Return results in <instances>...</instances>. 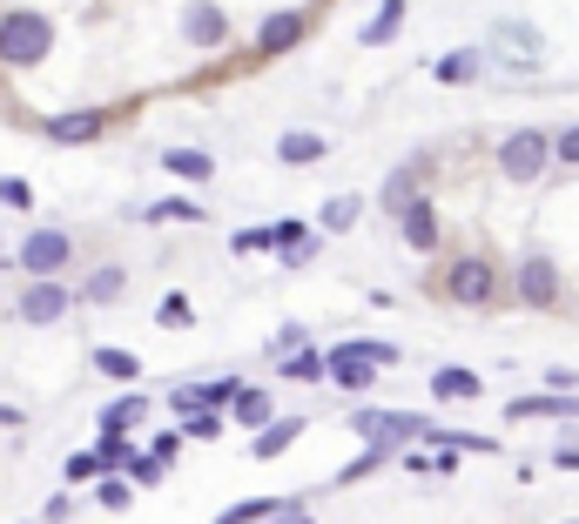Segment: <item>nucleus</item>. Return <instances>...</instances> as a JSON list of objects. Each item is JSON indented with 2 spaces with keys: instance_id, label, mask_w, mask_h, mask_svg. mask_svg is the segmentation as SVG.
Segmentation results:
<instances>
[{
  "instance_id": "nucleus-38",
  "label": "nucleus",
  "mask_w": 579,
  "mask_h": 524,
  "mask_svg": "<svg viewBox=\"0 0 579 524\" xmlns=\"http://www.w3.org/2000/svg\"><path fill=\"white\" fill-rule=\"evenodd\" d=\"M552 155H559V161H579V122H572V128H559V135H552Z\"/></svg>"
},
{
  "instance_id": "nucleus-2",
  "label": "nucleus",
  "mask_w": 579,
  "mask_h": 524,
  "mask_svg": "<svg viewBox=\"0 0 579 524\" xmlns=\"http://www.w3.org/2000/svg\"><path fill=\"white\" fill-rule=\"evenodd\" d=\"M438 296H452L458 310H492V303H499V270H492L485 255H458L452 270L438 276Z\"/></svg>"
},
{
  "instance_id": "nucleus-31",
  "label": "nucleus",
  "mask_w": 579,
  "mask_h": 524,
  "mask_svg": "<svg viewBox=\"0 0 579 524\" xmlns=\"http://www.w3.org/2000/svg\"><path fill=\"white\" fill-rule=\"evenodd\" d=\"M283 370H290L297 384H317V377H330V357H317V349H297V357H290Z\"/></svg>"
},
{
  "instance_id": "nucleus-42",
  "label": "nucleus",
  "mask_w": 579,
  "mask_h": 524,
  "mask_svg": "<svg viewBox=\"0 0 579 524\" xmlns=\"http://www.w3.org/2000/svg\"><path fill=\"white\" fill-rule=\"evenodd\" d=\"M0 423H21V410H14V404H0Z\"/></svg>"
},
{
  "instance_id": "nucleus-23",
  "label": "nucleus",
  "mask_w": 579,
  "mask_h": 524,
  "mask_svg": "<svg viewBox=\"0 0 579 524\" xmlns=\"http://www.w3.org/2000/svg\"><path fill=\"white\" fill-rule=\"evenodd\" d=\"M277 155H283V161H297V168H303V161H323V135L290 128V135H277Z\"/></svg>"
},
{
  "instance_id": "nucleus-17",
  "label": "nucleus",
  "mask_w": 579,
  "mask_h": 524,
  "mask_svg": "<svg viewBox=\"0 0 579 524\" xmlns=\"http://www.w3.org/2000/svg\"><path fill=\"white\" fill-rule=\"evenodd\" d=\"M404 14H411V8H404V0H384V8H378V14L364 21V34H358V41H364V48H384V41H397V28H404Z\"/></svg>"
},
{
  "instance_id": "nucleus-33",
  "label": "nucleus",
  "mask_w": 579,
  "mask_h": 524,
  "mask_svg": "<svg viewBox=\"0 0 579 524\" xmlns=\"http://www.w3.org/2000/svg\"><path fill=\"white\" fill-rule=\"evenodd\" d=\"M303 343H310V336H303V329L290 323V329H277V336H270V357H277V364H290V357H297Z\"/></svg>"
},
{
  "instance_id": "nucleus-5",
  "label": "nucleus",
  "mask_w": 579,
  "mask_h": 524,
  "mask_svg": "<svg viewBox=\"0 0 579 524\" xmlns=\"http://www.w3.org/2000/svg\"><path fill=\"white\" fill-rule=\"evenodd\" d=\"M68 255H74V235H68V229H34V235H21V270H28L34 283H54V276L68 270Z\"/></svg>"
},
{
  "instance_id": "nucleus-41",
  "label": "nucleus",
  "mask_w": 579,
  "mask_h": 524,
  "mask_svg": "<svg viewBox=\"0 0 579 524\" xmlns=\"http://www.w3.org/2000/svg\"><path fill=\"white\" fill-rule=\"evenodd\" d=\"M68 511H74L68 497H48V511H41V524H68Z\"/></svg>"
},
{
  "instance_id": "nucleus-19",
  "label": "nucleus",
  "mask_w": 579,
  "mask_h": 524,
  "mask_svg": "<svg viewBox=\"0 0 579 524\" xmlns=\"http://www.w3.org/2000/svg\"><path fill=\"white\" fill-rule=\"evenodd\" d=\"M162 168L183 175V182H209V175H216V161L203 148H169V155H162Z\"/></svg>"
},
{
  "instance_id": "nucleus-30",
  "label": "nucleus",
  "mask_w": 579,
  "mask_h": 524,
  "mask_svg": "<svg viewBox=\"0 0 579 524\" xmlns=\"http://www.w3.org/2000/svg\"><path fill=\"white\" fill-rule=\"evenodd\" d=\"M432 444H445V451H485V458L499 451V444H492V437H478V430H438Z\"/></svg>"
},
{
  "instance_id": "nucleus-20",
  "label": "nucleus",
  "mask_w": 579,
  "mask_h": 524,
  "mask_svg": "<svg viewBox=\"0 0 579 524\" xmlns=\"http://www.w3.org/2000/svg\"><path fill=\"white\" fill-rule=\"evenodd\" d=\"M338 349H344V357H358V364H371V370L397 364V343H378V336H344Z\"/></svg>"
},
{
  "instance_id": "nucleus-35",
  "label": "nucleus",
  "mask_w": 579,
  "mask_h": 524,
  "mask_svg": "<svg viewBox=\"0 0 579 524\" xmlns=\"http://www.w3.org/2000/svg\"><path fill=\"white\" fill-rule=\"evenodd\" d=\"M95 497H102L108 511H128V504H135V491H128V478H102V491H95Z\"/></svg>"
},
{
  "instance_id": "nucleus-39",
  "label": "nucleus",
  "mask_w": 579,
  "mask_h": 524,
  "mask_svg": "<svg viewBox=\"0 0 579 524\" xmlns=\"http://www.w3.org/2000/svg\"><path fill=\"white\" fill-rule=\"evenodd\" d=\"M176 451H183V430H162V437H155V451H148V458H162V464H169Z\"/></svg>"
},
{
  "instance_id": "nucleus-28",
  "label": "nucleus",
  "mask_w": 579,
  "mask_h": 524,
  "mask_svg": "<svg viewBox=\"0 0 579 524\" xmlns=\"http://www.w3.org/2000/svg\"><path fill=\"white\" fill-rule=\"evenodd\" d=\"M142 216H148V222H203V209H196L189 196H162V202H148Z\"/></svg>"
},
{
  "instance_id": "nucleus-4",
  "label": "nucleus",
  "mask_w": 579,
  "mask_h": 524,
  "mask_svg": "<svg viewBox=\"0 0 579 524\" xmlns=\"http://www.w3.org/2000/svg\"><path fill=\"white\" fill-rule=\"evenodd\" d=\"M546 161H552V135H539V128H519V135L499 142V175L506 182H539Z\"/></svg>"
},
{
  "instance_id": "nucleus-11",
  "label": "nucleus",
  "mask_w": 579,
  "mask_h": 524,
  "mask_svg": "<svg viewBox=\"0 0 579 524\" xmlns=\"http://www.w3.org/2000/svg\"><path fill=\"white\" fill-rule=\"evenodd\" d=\"M102 128H108V115H102V108H74V115L41 122V135H48V142H95Z\"/></svg>"
},
{
  "instance_id": "nucleus-34",
  "label": "nucleus",
  "mask_w": 579,
  "mask_h": 524,
  "mask_svg": "<svg viewBox=\"0 0 579 524\" xmlns=\"http://www.w3.org/2000/svg\"><path fill=\"white\" fill-rule=\"evenodd\" d=\"M223 423H229L223 410H196V417H183V437H216Z\"/></svg>"
},
{
  "instance_id": "nucleus-43",
  "label": "nucleus",
  "mask_w": 579,
  "mask_h": 524,
  "mask_svg": "<svg viewBox=\"0 0 579 524\" xmlns=\"http://www.w3.org/2000/svg\"><path fill=\"white\" fill-rule=\"evenodd\" d=\"M277 524H310V511H290V517H277Z\"/></svg>"
},
{
  "instance_id": "nucleus-8",
  "label": "nucleus",
  "mask_w": 579,
  "mask_h": 524,
  "mask_svg": "<svg viewBox=\"0 0 579 524\" xmlns=\"http://www.w3.org/2000/svg\"><path fill=\"white\" fill-rule=\"evenodd\" d=\"M492 41L513 48V67H519V74H533V67H539V54H546V34H539L533 21H499V28H492Z\"/></svg>"
},
{
  "instance_id": "nucleus-16",
  "label": "nucleus",
  "mask_w": 579,
  "mask_h": 524,
  "mask_svg": "<svg viewBox=\"0 0 579 524\" xmlns=\"http://www.w3.org/2000/svg\"><path fill=\"white\" fill-rule=\"evenodd\" d=\"M378 202H384L391 216H404L411 202H425V196H418V168H397V175H384V189H378Z\"/></svg>"
},
{
  "instance_id": "nucleus-22",
  "label": "nucleus",
  "mask_w": 579,
  "mask_h": 524,
  "mask_svg": "<svg viewBox=\"0 0 579 524\" xmlns=\"http://www.w3.org/2000/svg\"><path fill=\"white\" fill-rule=\"evenodd\" d=\"M358 216H364V202H358V196H330V202H323V216H317V229L344 235V229H358Z\"/></svg>"
},
{
  "instance_id": "nucleus-40",
  "label": "nucleus",
  "mask_w": 579,
  "mask_h": 524,
  "mask_svg": "<svg viewBox=\"0 0 579 524\" xmlns=\"http://www.w3.org/2000/svg\"><path fill=\"white\" fill-rule=\"evenodd\" d=\"M128 478H135V484H155V478H162V458H135V471H128Z\"/></svg>"
},
{
  "instance_id": "nucleus-10",
  "label": "nucleus",
  "mask_w": 579,
  "mask_h": 524,
  "mask_svg": "<svg viewBox=\"0 0 579 524\" xmlns=\"http://www.w3.org/2000/svg\"><path fill=\"white\" fill-rule=\"evenodd\" d=\"M303 28H310V21H303L297 8H283V14H270V21L257 28V54L270 61V54H283V48H297V41H303Z\"/></svg>"
},
{
  "instance_id": "nucleus-18",
  "label": "nucleus",
  "mask_w": 579,
  "mask_h": 524,
  "mask_svg": "<svg viewBox=\"0 0 579 524\" xmlns=\"http://www.w3.org/2000/svg\"><path fill=\"white\" fill-rule=\"evenodd\" d=\"M95 458H102V471H108V478H115V471H122V464H128V471H135V458H142V451H135V444H128V430H102V437H95Z\"/></svg>"
},
{
  "instance_id": "nucleus-32",
  "label": "nucleus",
  "mask_w": 579,
  "mask_h": 524,
  "mask_svg": "<svg viewBox=\"0 0 579 524\" xmlns=\"http://www.w3.org/2000/svg\"><path fill=\"white\" fill-rule=\"evenodd\" d=\"M61 478H68V484H89V478H102V458H95V451H74V458L61 464Z\"/></svg>"
},
{
  "instance_id": "nucleus-9",
  "label": "nucleus",
  "mask_w": 579,
  "mask_h": 524,
  "mask_svg": "<svg viewBox=\"0 0 579 524\" xmlns=\"http://www.w3.org/2000/svg\"><path fill=\"white\" fill-rule=\"evenodd\" d=\"M183 41L189 48H223L229 41V14L209 8V0H196V8H183Z\"/></svg>"
},
{
  "instance_id": "nucleus-37",
  "label": "nucleus",
  "mask_w": 579,
  "mask_h": 524,
  "mask_svg": "<svg viewBox=\"0 0 579 524\" xmlns=\"http://www.w3.org/2000/svg\"><path fill=\"white\" fill-rule=\"evenodd\" d=\"M0 202H8V209H34V189L14 182V175H0Z\"/></svg>"
},
{
  "instance_id": "nucleus-15",
  "label": "nucleus",
  "mask_w": 579,
  "mask_h": 524,
  "mask_svg": "<svg viewBox=\"0 0 579 524\" xmlns=\"http://www.w3.org/2000/svg\"><path fill=\"white\" fill-rule=\"evenodd\" d=\"M297 437H303V417H277V423L257 437V444H250V458H263V464H270V458H283V451L297 444Z\"/></svg>"
},
{
  "instance_id": "nucleus-25",
  "label": "nucleus",
  "mask_w": 579,
  "mask_h": 524,
  "mask_svg": "<svg viewBox=\"0 0 579 524\" xmlns=\"http://www.w3.org/2000/svg\"><path fill=\"white\" fill-rule=\"evenodd\" d=\"M95 370H102L108 384H135V377H142V364H135V349H95Z\"/></svg>"
},
{
  "instance_id": "nucleus-26",
  "label": "nucleus",
  "mask_w": 579,
  "mask_h": 524,
  "mask_svg": "<svg viewBox=\"0 0 579 524\" xmlns=\"http://www.w3.org/2000/svg\"><path fill=\"white\" fill-rule=\"evenodd\" d=\"M432 74H438L445 87H465V81H478V54H472V48H452V54H445Z\"/></svg>"
},
{
  "instance_id": "nucleus-1",
  "label": "nucleus",
  "mask_w": 579,
  "mask_h": 524,
  "mask_svg": "<svg viewBox=\"0 0 579 524\" xmlns=\"http://www.w3.org/2000/svg\"><path fill=\"white\" fill-rule=\"evenodd\" d=\"M54 54V21L34 8H8L0 14V67H41Z\"/></svg>"
},
{
  "instance_id": "nucleus-14",
  "label": "nucleus",
  "mask_w": 579,
  "mask_h": 524,
  "mask_svg": "<svg viewBox=\"0 0 579 524\" xmlns=\"http://www.w3.org/2000/svg\"><path fill=\"white\" fill-rule=\"evenodd\" d=\"M229 423H242V430H257V437H263V430L277 423V404H270V390H242V397H236V410H229Z\"/></svg>"
},
{
  "instance_id": "nucleus-7",
  "label": "nucleus",
  "mask_w": 579,
  "mask_h": 524,
  "mask_svg": "<svg viewBox=\"0 0 579 524\" xmlns=\"http://www.w3.org/2000/svg\"><path fill=\"white\" fill-rule=\"evenodd\" d=\"M519 303H533V310H552V303H559L552 255H526V262H519Z\"/></svg>"
},
{
  "instance_id": "nucleus-29",
  "label": "nucleus",
  "mask_w": 579,
  "mask_h": 524,
  "mask_svg": "<svg viewBox=\"0 0 579 524\" xmlns=\"http://www.w3.org/2000/svg\"><path fill=\"white\" fill-rule=\"evenodd\" d=\"M155 323H162V329H189V323H196L189 296H162V303H155Z\"/></svg>"
},
{
  "instance_id": "nucleus-13",
  "label": "nucleus",
  "mask_w": 579,
  "mask_h": 524,
  "mask_svg": "<svg viewBox=\"0 0 579 524\" xmlns=\"http://www.w3.org/2000/svg\"><path fill=\"white\" fill-rule=\"evenodd\" d=\"M432 397H438V404H472V397H485V384H478L472 370H458V364H438V370H432Z\"/></svg>"
},
{
  "instance_id": "nucleus-27",
  "label": "nucleus",
  "mask_w": 579,
  "mask_h": 524,
  "mask_svg": "<svg viewBox=\"0 0 579 524\" xmlns=\"http://www.w3.org/2000/svg\"><path fill=\"white\" fill-rule=\"evenodd\" d=\"M142 417H148V397H135V390H128V397H115V404L102 410V430H135Z\"/></svg>"
},
{
  "instance_id": "nucleus-6",
  "label": "nucleus",
  "mask_w": 579,
  "mask_h": 524,
  "mask_svg": "<svg viewBox=\"0 0 579 524\" xmlns=\"http://www.w3.org/2000/svg\"><path fill=\"white\" fill-rule=\"evenodd\" d=\"M68 303H74V290H68V283H28V290H21V303H14V316L41 329V323H61V316H68Z\"/></svg>"
},
{
  "instance_id": "nucleus-36",
  "label": "nucleus",
  "mask_w": 579,
  "mask_h": 524,
  "mask_svg": "<svg viewBox=\"0 0 579 524\" xmlns=\"http://www.w3.org/2000/svg\"><path fill=\"white\" fill-rule=\"evenodd\" d=\"M229 249H236V255H257V249H277V242H270V222H263V229H242V235H229Z\"/></svg>"
},
{
  "instance_id": "nucleus-12",
  "label": "nucleus",
  "mask_w": 579,
  "mask_h": 524,
  "mask_svg": "<svg viewBox=\"0 0 579 524\" xmlns=\"http://www.w3.org/2000/svg\"><path fill=\"white\" fill-rule=\"evenodd\" d=\"M397 229H404V242L418 249V255H432V249H438V209H432V202H411V209L397 216Z\"/></svg>"
},
{
  "instance_id": "nucleus-3",
  "label": "nucleus",
  "mask_w": 579,
  "mask_h": 524,
  "mask_svg": "<svg viewBox=\"0 0 579 524\" xmlns=\"http://www.w3.org/2000/svg\"><path fill=\"white\" fill-rule=\"evenodd\" d=\"M351 430L371 451H397V444H411V437H438L418 410H351Z\"/></svg>"
},
{
  "instance_id": "nucleus-21",
  "label": "nucleus",
  "mask_w": 579,
  "mask_h": 524,
  "mask_svg": "<svg viewBox=\"0 0 579 524\" xmlns=\"http://www.w3.org/2000/svg\"><path fill=\"white\" fill-rule=\"evenodd\" d=\"M371 364H358V357H344V349H330V384L338 390H371Z\"/></svg>"
},
{
  "instance_id": "nucleus-24",
  "label": "nucleus",
  "mask_w": 579,
  "mask_h": 524,
  "mask_svg": "<svg viewBox=\"0 0 579 524\" xmlns=\"http://www.w3.org/2000/svg\"><path fill=\"white\" fill-rule=\"evenodd\" d=\"M122 290H128V276L108 262V270H95L89 283H81V303H122Z\"/></svg>"
}]
</instances>
